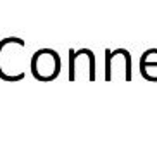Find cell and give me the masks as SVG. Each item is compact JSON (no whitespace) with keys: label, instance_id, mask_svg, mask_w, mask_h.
<instances>
[{"label":"cell","instance_id":"obj_1","mask_svg":"<svg viewBox=\"0 0 157 157\" xmlns=\"http://www.w3.org/2000/svg\"><path fill=\"white\" fill-rule=\"evenodd\" d=\"M31 73L40 81H52L60 73V57L52 48H42L33 54Z\"/></svg>","mask_w":157,"mask_h":157}]
</instances>
